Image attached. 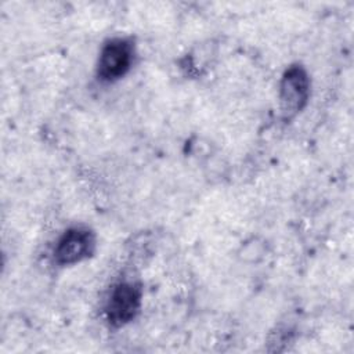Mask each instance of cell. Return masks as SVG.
Returning a JSON list of instances; mask_svg holds the SVG:
<instances>
[{"mask_svg": "<svg viewBox=\"0 0 354 354\" xmlns=\"http://www.w3.org/2000/svg\"><path fill=\"white\" fill-rule=\"evenodd\" d=\"M142 299V289L138 283L131 281H122L116 283L106 301L105 314L112 326H123L133 321L140 311Z\"/></svg>", "mask_w": 354, "mask_h": 354, "instance_id": "cell-1", "label": "cell"}, {"mask_svg": "<svg viewBox=\"0 0 354 354\" xmlns=\"http://www.w3.org/2000/svg\"><path fill=\"white\" fill-rule=\"evenodd\" d=\"M133 43L124 37H113L108 40L98 57L97 73L105 82H113L127 73L133 62Z\"/></svg>", "mask_w": 354, "mask_h": 354, "instance_id": "cell-2", "label": "cell"}, {"mask_svg": "<svg viewBox=\"0 0 354 354\" xmlns=\"http://www.w3.org/2000/svg\"><path fill=\"white\" fill-rule=\"evenodd\" d=\"M310 95V79L307 72L300 65L289 66L279 84L281 111L285 118H292L300 112Z\"/></svg>", "mask_w": 354, "mask_h": 354, "instance_id": "cell-3", "label": "cell"}, {"mask_svg": "<svg viewBox=\"0 0 354 354\" xmlns=\"http://www.w3.org/2000/svg\"><path fill=\"white\" fill-rule=\"evenodd\" d=\"M94 248V234L86 227H73L58 239L54 249V260L59 266H72L91 256Z\"/></svg>", "mask_w": 354, "mask_h": 354, "instance_id": "cell-4", "label": "cell"}]
</instances>
